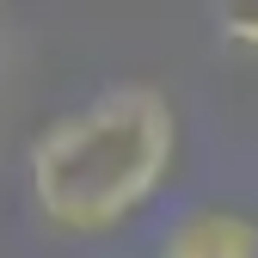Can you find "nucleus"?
Wrapping results in <instances>:
<instances>
[{
  "label": "nucleus",
  "instance_id": "obj_3",
  "mask_svg": "<svg viewBox=\"0 0 258 258\" xmlns=\"http://www.w3.org/2000/svg\"><path fill=\"white\" fill-rule=\"evenodd\" d=\"M209 13L234 49H258V0H209Z\"/></svg>",
  "mask_w": 258,
  "mask_h": 258
},
{
  "label": "nucleus",
  "instance_id": "obj_2",
  "mask_svg": "<svg viewBox=\"0 0 258 258\" xmlns=\"http://www.w3.org/2000/svg\"><path fill=\"white\" fill-rule=\"evenodd\" d=\"M160 258H258V221L240 209H190L166 228Z\"/></svg>",
  "mask_w": 258,
  "mask_h": 258
},
{
  "label": "nucleus",
  "instance_id": "obj_1",
  "mask_svg": "<svg viewBox=\"0 0 258 258\" xmlns=\"http://www.w3.org/2000/svg\"><path fill=\"white\" fill-rule=\"evenodd\" d=\"M178 117L160 86H111L31 142V197L61 234H111L172 172Z\"/></svg>",
  "mask_w": 258,
  "mask_h": 258
}]
</instances>
